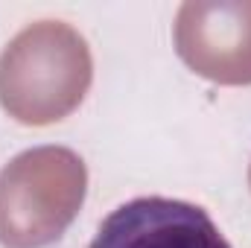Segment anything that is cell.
<instances>
[{"mask_svg": "<svg viewBox=\"0 0 251 248\" xmlns=\"http://www.w3.org/2000/svg\"><path fill=\"white\" fill-rule=\"evenodd\" d=\"M91 85V53L70 26L35 24L0 56V102L26 125L67 117Z\"/></svg>", "mask_w": 251, "mask_h": 248, "instance_id": "6da1fadb", "label": "cell"}, {"mask_svg": "<svg viewBox=\"0 0 251 248\" xmlns=\"http://www.w3.org/2000/svg\"><path fill=\"white\" fill-rule=\"evenodd\" d=\"M88 248H231L199 204L146 196L105 216Z\"/></svg>", "mask_w": 251, "mask_h": 248, "instance_id": "277c9868", "label": "cell"}, {"mask_svg": "<svg viewBox=\"0 0 251 248\" xmlns=\"http://www.w3.org/2000/svg\"><path fill=\"white\" fill-rule=\"evenodd\" d=\"M176 44L196 73L222 85H249L251 3H184Z\"/></svg>", "mask_w": 251, "mask_h": 248, "instance_id": "3957f363", "label": "cell"}, {"mask_svg": "<svg viewBox=\"0 0 251 248\" xmlns=\"http://www.w3.org/2000/svg\"><path fill=\"white\" fill-rule=\"evenodd\" d=\"M85 164L62 146L18 155L0 175V243L41 248L59 240L85 198Z\"/></svg>", "mask_w": 251, "mask_h": 248, "instance_id": "7a4b0ae2", "label": "cell"}]
</instances>
